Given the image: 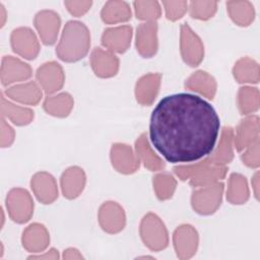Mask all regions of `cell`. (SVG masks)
Returning a JSON list of instances; mask_svg holds the SVG:
<instances>
[{
    "label": "cell",
    "instance_id": "obj_1",
    "mask_svg": "<svg viewBox=\"0 0 260 260\" xmlns=\"http://www.w3.org/2000/svg\"><path fill=\"white\" fill-rule=\"evenodd\" d=\"M219 127V117L209 103L181 92L164 98L153 109L149 138L169 162H192L213 151Z\"/></svg>",
    "mask_w": 260,
    "mask_h": 260
},
{
    "label": "cell",
    "instance_id": "obj_2",
    "mask_svg": "<svg viewBox=\"0 0 260 260\" xmlns=\"http://www.w3.org/2000/svg\"><path fill=\"white\" fill-rule=\"evenodd\" d=\"M90 46V34L84 23L68 21L63 29L56 54L64 62H76L82 59Z\"/></svg>",
    "mask_w": 260,
    "mask_h": 260
},
{
    "label": "cell",
    "instance_id": "obj_3",
    "mask_svg": "<svg viewBox=\"0 0 260 260\" xmlns=\"http://www.w3.org/2000/svg\"><path fill=\"white\" fill-rule=\"evenodd\" d=\"M175 174L182 180H189L193 187H203L223 179L226 175V166H216L210 164L205 157L203 160L188 166H178L174 168Z\"/></svg>",
    "mask_w": 260,
    "mask_h": 260
},
{
    "label": "cell",
    "instance_id": "obj_4",
    "mask_svg": "<svg viewBox=\"0 0 260 260\" xmlns=\"http://www.w3.org/2000/svg\"><path fill=\"white\" fill-rule=\"evenodd\" d=\"M140 236L151 251H160L168 246L169 237L161 219L154 213H147L140 223Z\"/></svg>",
    "mask_w": 260,
    "mask_h": 260
},
{
    "label": "cell",
    "instance_id": "obj_5",
    "mask_svg": "<svg viewBox=\"0 0 260 260\" xmlns=\"http://www.w3.org/2000/svg\"><path fill=\"white\" fill-rule=\"evenodd\" d=\"M224 185L223 183H213L203 186L193 191L191 204L193 209L203 215L212 214L220 206Z\"/></svg>",
    "mask_w": 260,
    "mask_h": 260
},
{
    "label": "cell",
    "instance_id": "obj_6",
    "mask_svg": "<svg viewBox=\"0 0 260 260\" xmlns=\"http://www.w3.org/2000/svg\"><path fill=\"white\" fill-rule=\"evenodd\" d=\"M6 206L11 219L17 223L28 221L34 212V201L25 189L14 188L6 198Z\"/></svg>",
    "mask_w": 260,
    "mask_h": 260
},
{
    "label": "cell",
    "instance_id": "obj_7",
    "mask_svg": "<svg viewBox=\"0 0 260 260\" xmlns=\"http://www.w3.org/2000/svg\"><path fill=\"white\" fill-rule=\"evenodd\" d=\"M180 48L182 58L191 67L198 66L204 57V47L200 38L187 23L181 25Z\"/></svg>",
    "mask_w": 260,
    "mask_h": 260
},
{
    "label": "cell",
    "instance_id": "obj_8",
    "mask_svg": "<svg viewBox=\"0 0 260 260\" xmlns=\"http://www.w3.org/2000/svg\"><path fill=\"white\" fill-rule=\"evenodd\" d=\"M11 47L19 56L27 60L35 59L40 52L39 41L28 27H18L11 34Z\"/></svg>",
    "mask_w": 260,
    "mask_h": 260
},
{
    "label": "cell",
    "instance_id": "obj_9",
    "mask_svg": "<svg viewBox=\"0 0 260 260\" xmlns=\"http://www.w3.org/2000/svg\"><path fill=\"white\" fill-rule=\"evenodd\" d=\"M34 22L43 44L53 45L57 40L61 24L59 15L53 10H42L36 14Z\"/></svg>",
    "mask_w": 260,
    "mask_h": 260
},
{
    "label": "cell",
    "instance_id": "obj_10",
    "mask_svg": "<svg viewBox=\"0 0 260 260\" xmlns=\"http://www.w3.org/2000/svg\"><path fill=\"white\" fill-rule=\"evenodd\" d=\"M99 221L105 232L117 234L125 226L126 216L124 209L117 202H105L99 211Z\"/></svg>",
    "mask_w": 260,
    "mask_h": 260
},
{
    "label": "cell",
    "instance_id": "obj_11",
    "mask_svg": "<svg viewBox=\"0 0 260 260\" xmlns=\"http://www.w3.org/2000/svg\"><path fill=\"white\" fill-rule=\"evenodd\" d=\"M197 231L190 224L180 225L174 233L173 241L177 256L181 259L192 257L198 247Z\"/></svg>",
    "mask_w": 260,
    "mask_h": 260
},
{
    "label": "cell",
    "instance_id": "obj_12",
    "mask_svg": "<svg viewBox=\"0 0 260 260\" xmlns=\"http://www.w3.org/2000/svg\"><path fill=\"white\" fill-rule=\"evenodd\" d=\"M111 161L116 171L122 174L135 173L140 166V160L131 146L123 143H115L111 148Z\"/></svg>",
    "mask_w": 260,
    "mask_h": 260
},
{
    "label": "cell",
    "instance_id": "obj_13",
    "mask_svg": "<svg viewBox=\"0 0 260 260\" xmlns=\"http://www.w3.org/2000/svg\"><path fill=\"white\" fill-rule=\"evenodd\" d=\"M37 80L48 94L60 90L64 84L65 76L62 67L54 61L43 64L37 70Z\"/></svg>",
    "mask_w": 260,
    "mask_h": 260
},
{
    "label": "cell",
    "instance_id": "obj_14",
    "mask_svg": "<svg viewBox=\"0 0 260 260\" xmlns=\"http://www.w3.org/2000/svg\"><path fill=\"white\" fill-rule=\"evenodd\" d=\"M157 24L155 21H146L137 27L136 49L144 58H151L157 51Z\"/></svg>",
    "mask_w": 260,
    "mask_h": 260
},
{
    "label": "cell",
    "instance_id": "obj_15",
    "mask_svg": "<svg viewBox=\"0 0 260 260\" xmlns=\"http://www.w3.org/2000/svg\"><path fill=\"white\" fill-rule=\"evenodd\" d=\"M132 39V27L120 25L105 29L102 36V44L110 52L124 53L130 46Z\"/></svg>",
    "mask_w": 260,
    "mask_h": 260
},
{
    "label": "cell",
    "instance_id": "obj_16",
    "mask_svg": "<svg viewBox=\"0 0 260 260\" xmlns=\"http://www.w3.org/2000/svg\"><path fill=\"white\" fill-rule=\"evenodd\" d=\"M30 186L37 199L44 203L50 204L58 197V188L55 178L46 172H39L34 175Z\"/></svg>",
    "mask_w": 260,
    "mask_h": 260
},
{
    "label": "cell",
    "instance_id": "obj_17",
    "mask_svg": "<svg viewBox=\"0 0 260 260\" xmlns=\"http://www.w3.org/2000/svg\"><path fill=\"white\" fill-rule=\"evenodd\" d=\"M90 65L96 76L109 78L119 70V59L110 51L95 48L90 55Z\"/></svg>",
    "mask_w": 260,
    "mask_h": 260
},
{
    "label": "cell",
    "instance_id": "obj_18",
    "mask_svg": "<svg viewBox=\"0 0 260 260\" xmlns=\"http://www.w3.org/2000/svg\"><path fill=\"white\" fill-rule=\"evenodd\" d=\"M31 76V68L28 64L12 56H5L1 66V81L8 85L16 81L26 80Z\"/></svg>",
    "mask_w": 260,
    "mask_h": 260
},
{
    "label": "cell",
    "instance_id": "obj_19",
    "mask_svg": "<svg viewBox=\"0 0 260 260\" xmlns=\"http://www.w3.org/2000/svg\"><path fill=\"white\" fill-rule=\"evenodd\" d=\"M259 138V117L252 115L241 120L236 129L235 146L238 151L246 149Z\"/></svg>",
    "mask_w": 260,
    "mask_h": 260
},
{
    "label": "cell",
    "instance_id": "obj_20",
    "mask_svg": "<svg viewBox=\"0 0 260 260\" xmlns=\"http://www.w3.org/2000/svg\"><path fill=\"white\" fill-rule=\"evenodd\" d=\"M49 242V233L41 223H32L23 231L22 245L28 252H43L48 247Z\"/></svg>",
    "mask_w": 260,
    "mask_h": 260
},
{
    "label": "cell",
    "instance_id": "obj_21",
    "mask_svg": "<svg viewBox=\"0 0 260 260\" xmlns=\"http://www.w3.org/2000/svg\"><path fill=\"white\" fill-rule=\"evenodd\" d=\"M160 79L159 73H149L139 78L135 86V96L139 104L149 106L153 103L159 89Z\"/></svg>",
    "mask_w": 260,
    "mask_h": 260
},
{
    "label": "cell",
    "instance_id": "obj_22",
    "mask_svg": "<svg viewBox=\"0 0 260 260\" xmlns=\"http://www.w3.org/2000/svg\"><path fill=\"white\" fill-rule=\"evenodd\" d=\"M60 183L64 197L74 199L84 188L85 174L83 170L78 167H70L62 174Z\"/></svg>",
    "mask_w": 260,
    "mask_h": 260
},
{
    "label": "cell",
    "instance_id": "obj_23",
    "mask_svg": "<svg viewBox=\"0 0 260 260\" xmlns=\"http://www.w3.org/2000/svg\"><path fill=\"white\" fill-rule=\"evenodd\" d=\"M233 140H234L233 128L223 127L218 145L216 149L206 157L207 160L210 164L216 165V166H225L226 164L232 161L234 157Z\"/></svg>",
    "mask_w": 260,
    "mask_h": 260
},
{
    "label": "cell",
    "instance_id": "obj_24",
    "mask_svg": "<svg viewBox=\"0 0 260 260\" xmlns=\"http://www.w3.org/2000/svg\"><path fill=\"white\" fill-rule=\"evenodd\" d=\"M5 94L13 101L35 106L42 99V90L35 81H29L11 86L5 90Z\"/></svg>",
    "mask_w": 260,
    "mask_h": 260
},
{
    "label": "cell",
    "instance_id": "obj_25",
    "mask_svg": "<svg viewBox=\"0 0 260 260\" xmlns=\"http://www.w3.org/2000/svg\"><path fill=\"white\" fill-rule=\"evenodd\" d=\"M185 87L204 95L208 100H212L216 92V81L207 72L199 70L189 76L185 82Z\"/></svg>",
    "mask_w": 260,
    "mask_h": 260
},
{
    "label": "cell",
    "instance_id": "obj_26",
    "mask_svg": "<svg viewBox=\"0 0 260 260\" xmlns=\"http://www.w3.org/2000/svg\"><path fill=\"white\" fill-rule=\"evenodd\" d=\"M136 155L149 171H159L166 167L165 162L153 152L145 133L141 134L135 142Z\"/></svg>",
    "mask_w": 260,
    "mask_h": 260
},
{
    "label": "cell",
    "instance_id": "obj_27",
    "mask_svg": "<svg viewBox=\"0 0 260 260\" xmlns=\"http://www.w3.org/2000/svg\"><path fill=\"white\" fill-rule=\"evenodd\" d=\"M235 79L240 83H258L259 81V65L249 58L244 57L238 60L233 68Z\"/></svg>",
    "mask_w": 260,
    "mask_h": 260
},
{
    "label": "cell",
    "instance_id": "obj_28",
    "mask_svg": "<svg viewBox=\"0 0 260 260\" xmlns=\"http://www.w3.org/2000/svg\"><path fill=\"white\" fill-rule=\"evenodd\" d=\"M1 113L2 117L8 118L13 124L23 126L29 124L34 119V111L29 108L14 105L1 95Z\"/></svg>",
    "mask_w": 260,
    "mask_h": 260
},
{
    "label": "cell",
    "instance_id": "obj_29",
    "mask_svg": "<svg viewBox=\"0 0 260 260\" xmlns=\"http://www.w3.org/2000/svg\"><path fill=\"white\" fill-rule=\"evenodd\" d=\"M101 16L106 23H119L131 18V9L124 1H108L101 12Z\"/></svg>",
    "mask_w": 260,
    "mask_h": 260
},
{
    "label": "cell",
    "instance_id": "obj_30",
    "mask_svg": "<svg viewBox=\"0 0 260 260\" xmlns=\"http://www.w3.org/2000/svg\"><path fill=\"white\" fill-rule=\"evenodd\" d=\"M226 7L232 20L240 26H248L254 20V7L249 1H228Z\"/></svg>",
    "mask_w": 260,
    "mask_h": 260
},
{
    "label": "cell",
    "instance_id": "obj_31",
    "mask_svg": "<svg viewBox=\"0 0 260 260\" xmlns=\"http://www.w3.org/2000/svg\"><path fill=\"white\" fill-rule=\"evenodd\" d=\"M44 110L55 117H67L73 108V99L67 92L47 96L44 102Z\"/></svg>",
    "mask_w": 260,
    "mask_h": 260
},
{
    "label": "cell",
    "instance_id": "obj_32",
    "mask_svg": "<svg viewBox=\"0 0 260 260\" xmlns=\"http://www.w3.org/2000/svg\"><path fill=\"white\" fill-rule=\"evenodd\" d=\"M249 188L247 180L241 174L234 173L230 176L226 199L232 204H244L249 199Z\"/></svg>",
    "mask_w": 260,
    "mask_h": 260
},
{
    "label": "cell",
    "instance_id": "obj_33",
    "mask_svg": "<svg viewBox=\"0 0 260 260\" xmlns=\"http://www.w3.org/2000/svg\"><path fill=\"white\" fill-rule=\"evenodd\" d=\"M259 90L256 87L243 86L238 92V107L242 115H249L259 109Z\"/></svg>",
    "mask_w": 260,
    "mask_h": 260
},
{
    "label": "cell",
    "instance_id": "obj_34",
    "mask_svg": "<svg viewBox=\"0 0 260 260\" xmlns=\"http://www.w3.org/2000/svg\"><path fill=\"white\" fill-rule=\"evenodd\" d=\"M176 186L175 178L168 173L157 174L153 177V189L159 200L171 198L176 190Z\"/></svg>",
    "mask_w": 260,
    "mask_h": 260
},
{
    "label": "cell",
    "instance_id": "obj_35",
    "mask_svg": "<svg viewBox=\"0 0 260 260\" xmlns=\"http://www.w3.org/2000/svg\"><path fill=\"white\" fill-rule=\"evenodd\" d=\"M135 14L138 19L155 21L161 14L160 6L156 1H135Z\"/></svg>",
    "mask_w": 260,
    "mask_h": 260
},
{
    "label": "cell",
    "instance_id": "obj_36",
    "mask_svg": "<svg viewBox=\"0 0 260 260\" xmlns=\"http://www.w3.org/2000/svg\"><path fill=\"white\" fill-rule=\"evenodd\" d=\"M217 9L216 1H192L189 5V12L193 18L207 20L214 15Z\"/></svg>",
    "mask_w": 260,
    "mask_h": 260
},
{
    "label": "cell",
    "instance_id": "obj_37",
    "mask_svg": "<svg viewBox=\"0 0 260 260\" xmlns=\"http://www.w3.org/2000/svg\"><path fill=\"white\" fill-rule=\"evenodd\" d=\"M162 5L165 6L167 18L172 21L180 19L188 7L186 1H162Z\"/></svg>",
    "mask_w": 260,
    "mask_h": 260
},
{
    "label": "cell",
    "instance_id": "obj_38",
    "mask_svg": "<svg viewBox=\"0 0 260 260\" xmlns=\"http://www.w3.org/2000/svg\"><path fill=\"white\" fill-rule=\"evenodd\" d=\"M259 138L249 145L242 154L243 162L249 168H258L260 165L259 158Z\"/></svg>",
    "mask_w": 260,
    "mask_h": 260
},
{
    "label": "cell",
    "instance_id": "obj_39",
    "mask_svg": "<svg viewBox=\"0 0 260 260\" xmlns=\"http://www.w3.org/2000/svg\"><path fill=\"white\" fill-rule=\"evenodd\" d=\"M92 2L91 1H65L64 5L67 7L68 11L76 17H79L86 13Z\"/></svg>",
    "mask_w": 260,
    "mask_h": 260
},
{
    "label": "cell",
    "instance_id": "obj_40",
    "mask_svg": "<svg viewBox=\"0 0 260 260\" xmlns=\"http://www.w3.org/2000/svg\"><path fill=\"white\" fill-rule=\"evenodd\" d=\"M14 140V130L6 123L4 118L1 119V146L8 147Z\"/></svg>",
    "mask_w": 260,
    "mask_h": 260
},
{
    "label": "cell",
    "instance_id": "obj_41",
    "mask_svg": "<svg viewBox=\"0 0 260 260\" xmlns=\"http://www.w3.org/2000/svg\"><path fill=\"white\" fill-rule=\"evenodd\" d=\"M63 258L64 259H82V255L78 252V250L74 249V248H69L67 250L64 251L63 254Z\"/></svg>",
    "mask_w": 260,
    "mask_h": 260
},
{
    "label": "cell",
    "instance_id": "obj_42",
    "mask_svg": "<svg viewBox=\"0 0 260 260\" xmlns=\"http://www.w3.org/2000/svg\"><path fill=\"white\" fill-rule=\"evenodd\" d=\"M35 259V258H38V259H42V258H51V259H58L59 258V255H58V251L55 250V249H51L48 253L46 254H41V255H31L28 257V259Z\"/></svg>",
    "mask_w": 260,
    "mask_h": 260
},
{
    "label": "cell",
    "instance_id": "obj_43",
    "mask_svg": "<svg viewBox=\"0 0 260 260\" xmlns=\"http://www.w3.org/2000/svg\"><path fill=\"white\" fill-rule=\"evenodd\" d=\"M252 187L254 189V194L256 199H259V173L257 172L252 179Z\"/></svg>",
    "mask_w": 260,
    "mask_h": 260
}]
</instances>
